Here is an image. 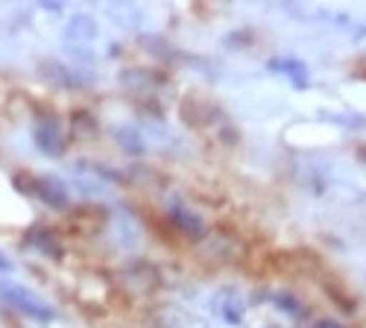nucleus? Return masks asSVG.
I'll return each instance as SVG.
<instances>
[{"label":"nucleus","instance_id":"nucleus-15","mask_svg":"<svg viewBox=\"0 0 366 328\" xmlns=\"http://www.w3.org/2000/svg\"><path fill=\"white\" fill-rule=\"evenodd\" d=\"M357 156H360V159H366V146H363V150H357Z\"/></svg>","mask_w":366,"mask_h":328},{"label":"nucleus","instance_id":"nucleus-5","mask_svg":"<svg viewBox=\"0 0 366 328\" xmlns=\"http://www.w3.org/2000/svg\"><path fill=\"white\" fill-rule=\"evenodd\" d=\"M167 220H170L179 232H185V234H191V237H202V234H205L202 217L194 212V208H188L185 202H179V199H170V202H167Z\"/></svg>","mask_w":366,"mask_h":328},{"label":"nucleus","instance_id":"nucleus-6","mask_svg":"<svg viewBox=\"0 0 366 328\" xmlns=\"http://www.w3.org/2000/svg\"><path fill=\"white\" fill-rule=\"evenodd\" d=\"M269 71L282 74L285 79H290L296 88H308L311 85V74H308V65L299 62V59H290V56H276L267 62Z\"/></svg>","mask_w":366,"mask_h":328},{"label":"nucleus","instance_id":"nucleus-7","mask_svg":"<svg viewBox=\"0 0 366 328\" xmlns=\"http://www.w3.org/2000/svg\"><path fill=\"white\" fill-rule=\"evenodd\" d=\"M44 76L59 82V85H65V88H88L91 82H94V76L85 74V71H76V68H68V65H56V62H47L41 65Z\"/></svg>","mask_w":366,"mask_h":328},{"label":"nucleus","instance_id":"nucleus-11","mask_svg":"<svg viewBox=\"0 0 366 328\" xmlns=\"http://www.w3.org/2000/svg\"><path fill=\"white\" fill-rule=\"evenodd\" d=\"M114 138H117V144L124 146L127 153H132V156H141V153L147 150V144H144L141 132L132 129V126H117V129H114Z\"/></svg>","mask_w":366,"mask_h":328},{"label":"nucleus","instance_id":"nucleus-8","mask_svg":"<svg viewBox=\"0 0 366 328\" xmlns=\"http://www.w3.org/2000/svg\"><path fill=\"white\" fill-rule=\"evenodd\" d=\"M214 314L220 319H226L229 325H237L243 322V314H247V308H243V299L234 293V290H223L214 296Z\"/></svg>","mask_w":366,"mask_h":328},{"label":"nucleus","instance_id":"nucleus-9","mask_svg":"<svg viewBox=\"0 0 366 328\" xmlns=\"http://www.w3.org/2000/svg\"><path fill=\"white\" fill-rule=\"evenodd\" d=\"M97 36V24H94V18L91 15H74L71 21H68V29H65V39L68 41H74V44H85V41H91Z\"/></svg>","mask_w":366,"mask_h":328},{"label":"nucleus","instance_id":"nucleus-2","mask_svg":"<svg viewBox=\"0 0 366 328\" xmlns=\"http://www.w3.org/2000/svg\"><path fill=\"white\" fill-rule=\"evenodd\" d=\"M15 188H21L29 197H39L47 208H56V212H65V208L71 205L68 185L56 176H29V173H24V176H15Z\"/></svg>","mask_w":366,"mask_h":328},{"label":"nucleus","instance_id":"nucleus-4","mask_svg":"<svg viewBox=\"0 0 366 328\" xmlns=\"http://www.w3.org/2000/svg\"><path fill=\"white\" fill-rule=\"evenodd\" d=\"M24 244L29 249H36L39 255L44 258H53V261H62L65 258V249H62V241H59V234L47 226H33V229H26L24 234Z\"/></svg>","mask_w":366,"mask_h":328},{"label":"nucleus","instance_id":"nucleus-3","mask_svg":"<svg viewBox=\"0 0 366 328\" xmlns=\"http://www.w3.org/2000/svg\"><path fill=\"white\" fill-rule=\"evenodd\" d=\"M33 141L39 146V153H44L47 159H62L68 150V141L62 132V124L56 117H41L33 126Z\"/></svg>","mask_w":366,"mask_h":328},{"label":"nucleus","instance_id":"nucleus-14","mask_svg":"<svg viewBox=\"0 0 366 328\" xmlns=\"http://www.w3.org/2000/svg\"><path fill=\"white\" fill-rule=\"evenodd\" d=\"M41 9H50V12H59V9H62V6H59V4H41Z\"/></svg>","mask_w":366,"mask_h":328},{"label":"nucleus","instance_id":"nucleus-1","mask_svg":"<svg viewBox=\"0 0 366 328\" xmlns=\"http://www.w3.org/2000/svg\"><path fill=\"white\" fill-rule=\"evenodd\" d=\"M0 299H4L9 308H15L18 314L36 319V322H53L56 319V308L50 302H44L39 293L24 287V284L4 282V284H0Z\"/></svg>","mask_w":366,"mask_h":328},{"label":"nucleus","instance_id":"nucleus-13","mask_svg":"<svg viewBox=\"0 0 366 328\" xmlns=\"http://www.w3.org/2000/svg\"><path fill=\"white\" fill-rule=\"evenodd\" d=\"M9 270H12V261L4 252H0V273H9Z\"/></svg>","mask_w":366,"mask_h":328},{"label":"nucleus","instance_id":"nucleus-12","mask_svg":"<svg viewBox=\"0 0 366 328\" xmlns=\"http://www.w3.org/2000/svg\"><path fill=\"white\" fill-rule=\"evenodd\" d=\"M314 328H343V325H340L337 319H320Z\"/></svg>","mask_w":366,"mask_h":328},{"label":"nucleus","instance_id":"nucleus-16","mask_svg":"<svg viewBox=\"0 0 366 328\" xmlns=\"http://www.w3.org/2000/svg\"><path fill=\"white\" fill-rule=\"evenodd\" d=\"M269 328H276V325H269Z\"/></svg>","mask_w":366,"mask_h":328},{"label":"nucleus","instance_id":"nucleus-10","mask_svg":"<svg viewBox=\"0 0 366 328\" xmlns=\"http://www.w3.org/2000/svg\"><path fill=\"white\" fill-rule=\"evenodd\" d=\"M269 302L276 305L282 314H287V317H293V319H305L308 317V311H305V305L296 299L293 293H287V290H279V293H269Z\"/></svg>","mask_w":366,"mask_h":328}]
</instances>
